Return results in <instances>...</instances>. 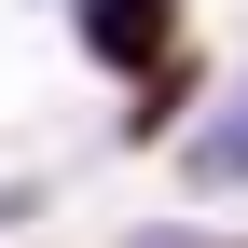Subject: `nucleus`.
Instances as JSON below:
<instances>
[{
    "label": "nucleus",
    "instance_id": "nucleus-3",
    "mask_svg": "<svg viewBox=\"0 0 248 248\" xmlns=\"http://www.w3.org/2000/svg\"><path fill=\"white\" fill-rule=\"evenodd\" d=\"M179 152H193V193H248V83L221 97V124H179Z\"/></svg>",
    "mask_w": 248,
    "mask_h": 248
},
{
    "label": "nucleus",
    "instance_id": "nucleus-4",
    "mask_svg": "<svg viewBox=\"0 0 248 248\" xmlns=\"http://www.w3.org/2000/svg\"><path fill=\"white\" fill-rule=\"evenodd\" d=\"M152 248H207V234H152Z\"/></svg>",
    "mask_w": 248,
    "mask_h": 248
},
{
    "label": "nucleus",
    "instance_id": "nucleus-1",
    "mask_svg": "<svg viewBox=\"0 0 248 248\" xmlns=\"http://www.w3.org/2000/svg\"><path fill=\"white\" fill-rule=\"evenodd\" d=\"M207 110V55L193 42H166L152 69H124V110H110V152H166L179 124Z\"/></svg>",
    "mask_w": 248,
    "mask_h": 248
},
{
    "label": "nucleus",
    "instance_id": "nucleus-2",
    "mask_svg": "<svg viewBox=\"0 0 248 248\" xmlns=\"http://www.w3.org/2000/svg\"><path fill=\"white\" fill-rule=\"evenodd\" d=\"M179 14H193V0H69V42L124 83V69H152V55L179 42Z\"/></svg>",
    "mask_w": 248,
    "mask_h": 248
}]
</instances>
